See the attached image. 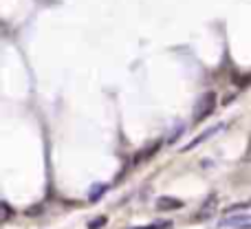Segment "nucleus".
Masks as SVG:
<instances>
[{
    "instance_id": "obj_1",
    "label": "nucleus",
    "mask_w": 251,
    "mask_h": 229,
    "mask_svg": "<svg viewBox=\"0 0 251 229\" xmlns=\"http://www.w3.org/2000/svg\"><path fill=\"white\" fill-rule=\"evenodd\" d=\"M216 108V95L214 93H205L199 102H196V108H194V124L203 121L205 117H209Z\"/></svg>"
},
{
    "instance_id": "obj_2",
    "label": "nucleus",
    "mask_w": 251,
    "mask_h": 229,
    "mask_svg": "<svg viewBox=\"0 0 251 229\" xmlns=\"http://www.w3.org/2000/svg\"><path fill=\"white\" fill-rule=\"evenodd\" d=\"M221 225L229 229H251V214H231Z\"/></svg>"
},
{
    "instance_id": "obj_3",
    "label": "nucleus",
    "mask_w": 251,
    "mask_h": 229,
    "mask_svg": "<svg viewBox=\"0 0 251 229\" xmlns=\"http://www.w3.org/2000/svg\"><path fill=\"white\" fill-rule=\"evenodd\" d=\"M223 126H225V124H216V126H212V128H207V130H205V132H201V137L199 139H194V141H192V143H187V146L185 148H183V150H194V148L196 146H201V143H203V141H207V139L209 137H214V134H218V132H221V130H223Z\"/></svg>"
},
{
    "instance_id": "obj_4",
    "label": "nucleus",
    "mask_w": 251,
    "mask_h": 229,
    "mask_svg": "<svg viewBox=\"0 0 251 229\" xmlns=\"http://www.w3.org/2000/svg\"><path fill=\"white\" fill-rule=\"evenodd\" d=\"M181 207H183V201L172 199V196H159L156 199V209L168 212V209H181Z\"/></svg>"
},
{
    "instance_id": "obj_5",
    "label": "nucleus",
    "mask_w": 251,
    "mask_h": 229,
    "mask_svg": "<svg viewBox=\"0 0 251 229\" xmlns=\"http://www.w3.org/2000/svg\"><path fill=\"white\" fill-rule=\"evenodd\" d=\"M106 223H108V218H106V216H97L95 221L88 223V229H100V227H104Z\"/></svg>"
},
{
    "instance_id": "obj_6",
    "label": "nucleus",
    "mask_w": 251,
    "mask_h": 229,
    "mask_svg": "<svg viewBox=\"0 0 251 229\" xmlns=\"http://www.w3.org/2000/svg\"><path fill=\"white\" fill-rule=\"evenodd\" d=\"M168 223H156V225H150V227H137V229H159V227H165Z\"/></svg>"
}]
</instances>
